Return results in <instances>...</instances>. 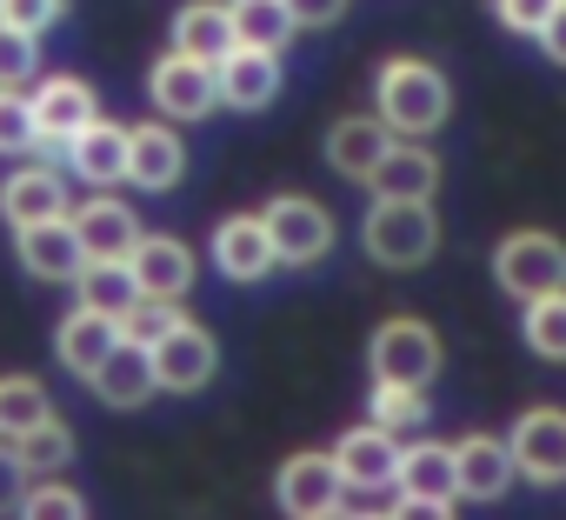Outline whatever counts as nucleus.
I'll return each mask as SVG.
<instances>
[{"label": "nucleus", "instance_id": "1", "mask_svg": "<svg viewBox=\"0 0 566 520\" xmlns=\"http://www.w3.org/2000/svg\"><path fill=\"white\" fill-rule=\"evenodd\" d=\"M374 94H380V121L394 127V134H433L447 114H453V87H447V74L433 67V61H413V54H394L387 67H380V81H374Z\"/></svg>", "mask_w": 566, "mask_h": 520}, {"label": "nucleus", "instance_id": "2", "mask_svg": "<svg viewBox=\"0 0 566 520\" xmlns=\"http://www.w3.org/2000/svg\"><path fill=\"white\" fill-rule=\"evenodd\" d=\"M360 247L374 268H394V274H413L440 253V220L427 200H374L367 220H360Z\"/></svg>", "mask_w": 566, "mask_h": 520}, {"label": "nucleus", "instance_id": "3", "mask_svg": "<svg viewBox=\"0 0 566 520\" xmlns=\"http://www.w3.org/2000/svg\"><path fill=\"white\" fill-rule=\"evenodd\" d=\"M493 281H500L513 301H539V294L566 288V240L546 233V227H513V233L493 247Z\"/></svg>", "mask_w": 566, "mask_h": 520}, {"label": "nucleus", "instance_id": "4", "mask_svg": "<svg viewBox=\"0 0 566 520\" xmlns=\"http://www.w3.org/2000/svg\"><path fill=\"white\" fill-rule=\"evenodd\" d=\"M266 240H273V260L280 268H314L321 253H334V214L307 194H273L266 200Z\"/></svg>", "mask_w": 566, "mask_h": 520}, {"label": "nucleus", "instance_id": "5", "mask_svg": "<svg viewBox=\"0 0 566 520\" xmlns=\"http://www.w3.org/2000/svg\"><path fill=\"white\" fill-rule=\"evenodd\" d=\"M367 361H374V381H400V387H427L440 374V334L413 314H394L374 327L367 341Z\"/></svg>", "mask_w": 566, "mask_h": 520}, {"label": "nucleus", "instance_id": "6", "mask_svg": "<svg viewBox=\"0 0 566 520\" xmlns=\"http://www.w3.org/2000/svg\"><path fill=\"white\" fill-rule=\"evenodd\" d=\"M147 101L160 107V121H207L220 107V87H213V67L207 61H187V54H160L147 67Z\"/></svg>", "mask_w": 566, "mask_h": 520}, {"label": "nucleus", "instance_id": "7", "mask_svg": "<svg viewBox=\"0 0 566 520\" xmlns=\"http://www.w3.org/2000/svg\"><path fill=\"white\" fill-rule=\"evenodd\" d=\"M513 474L533 487H566V407H533L520 414V427L506 434Z\"/></svg>", "mask_w": 566, "mask_h": 520}, {"label": "nucleus", "instance_id": "8", "mask_svg": "<svg viewBox=\"0 0 566 520\" xmlns=\"http://www.w3.org/2000/svg\"><path fill=\"white\" fill-rule=\"evenodd\" d=\"M340 467H334V454H287V467H280V480H273V500L287 507L294 520H327V513H340Z\"/></svg>", "mask_w": 566, "mask_h": 520}, {"label": "nucleus", "instance_id": "9", "mask_svg": "<svg viewBox=\"0 0 566 520\" xmlns=\"http://www.w3.org/2000/svg\"><path fill=\"white\" fill-rule=\"evenodd\" d=\"M213 367H220V347H213V334H207L200 321H187V314L154 341V374H160L167 394H200V387L213 381Z\"/></svg>", "mask_w": 566, "mask_h": 520}, {"label": "nucleus", "instance_id": "10", "mask_svg": "<svg viewBox=\"0 0 566 520\" xmlns=\"http://www.w3.org/2000/svg\"><path fill=\"white\" fill-rule=\"evenodd\" d=\"M280 54L273 48H227L220 61H213V87H220V101L227 107H240V114H260V107H273L280 101Z\"/></svg>", "mask_w": 566, "mask_h": 520}, {"label": "nucleus", "instance_id": "11", "mask_svg": "<svg viewBox=\"0 0 566 520\" xmlns=\"http://www.w3.org/2000/svg\"><path fill=\"white\" fill-rule=\"evenodd\" d=\"M28 107H34V134H41V147H67V141L101 114V101H94V87H87L81 74H48V81H34Z\"/></svg>", "mask_w": 566, "mask_h": 520}, {"label": "nucleus", "instance_id": "12", "mask_svg": "<svg viewBox=\"0 0 566 520\" xmlns=\"http://www.w3.org/2000/svg\"><path fill=\"white\" fill-rule=\"evenodd\" d=\"M394 480H400V493H407L413 513H453V500H460L453 447H440V440H413V447H400Z\"/></svg>", "mask_w": 566, "mask_h": 520}, {"label": "nucleus", "instance_id": "13", "mask_svg": "<svg viewBox=\"0 0 566 520\" xmlns=\"http://www.w3.org/2000/svg\"><path fill=\"white\" fill-rule=\"evenodd\" d=\"M87 387H94L107 407H120V414L147 407V401L160 394V374H154V347H140V341H114V347L101 354V367L87 374Z\"/></svg>", "mask_w": 566, "mask_h": 520}, {"label": "nucleus", "instance_id": "14", "mask_svg": "<svg viewBox=\"0 0 566 520\" xmlns=\"http://www.w3.org/2000/svg\"><path fill=\"white\" fill-rule=\"evenodd\" d=\"M187 174V141L174 134V121H140L127 127V180L147 187V194H167L180 187Z\"/></svg>", "mask_w": 566, "mask_h": 520}, {"label": "nucleus", "instance_id": "15", "mask_svg": "<svg viewBox=\"0 0 566 520\" xmlns=\"http://www.w3.org/2000/svg\"><path fill=\"white\" fill-rule=\"evenodd\" d=\"M367 187H374V200H433L440 160H433V147H420L413 134H394L387 154H380V167L367 174Z\"/></svg>", "mask_w": 566, "mask_h": 520}, {"label": "nucleus", "instance_id": "16", "mask_svg": "<svg viewBox=\"0 0 566 520\" xmlns=\"http://www.w3.org/2000/svg\"><path fill=\"white\" fill-rule=\"evenodd\" d=\"M127 268H134L140 294L187 301V288H193V247H187L180 233H140L134 253H127Z\"/></svg>", "mask_w": 566, "mask_h": 520}, {"label": "nucleus", "instance_id": "17", "mask_svg": "<svg viewBox=\"0 0 566 520\" xmlns=\"http://www.w3.org/2000/svg\"><path fill=\"white\" fill-rule=\"evenodd\" d=\"M67 227H74V240H81L87 260H127L134 240H140V220H134L127 200H81L67 214Z\"/></svg>", "mask_w": 566, "mask_h": 520}, {"label": "nucleus", "instance_id": "18", "mask_svg": "<svg viewBox=\"0 0 566 520\" xmlns=\"http://www.w3.org/2000/svg\"><path fill=\"white\" fill-rule=\"evenodd\" d=\"M453 480H460V500H500L520 474H513V454L500 434H467V440H453Z\"/></svg>", "mask_w": 566, "mask_h": 520}, {"label": "nucleus", "instance_id": "19", "mask_svg": "<svg viewBox=\"0 0 566 520\" xmlns=\"http://www.w3.org/2000/svg\"><path fill=\"white\" fill-rule=\"evenodd\" d=\"M213 268L227 281H260L273 268V240H266V220L260 214H233L213 227Z\"/></svg>", "mask_w": 566, "mask_h": 520}, {"label": "nucleus", "instance_id": "20", "mask_svg": "<svg viewBox=\"0 0 566 520\" xmlns=\"http://www.w3.org/2000/svg\"><path fill=\"white\" fill-rule=\"evenodd\" d=\"M387 141H394V127H387L380 114H347V121H334V134H327V160H334L340 180H367V174L380 167Z\"/></svg>", "mask_w": 566, "mask_h": 520}, {"label": "nucleus", "instance_id": "21", "mask_svg": "<svg viewBox=\"0 0 566 520\" xmlns=\"http://www.w3.org/2000/svg\"><path fill=\"white\" fill-rule=\"evenodd\" d=\"M0 214H8V227H34V220H61L67 214V187L54 167H21L0 180Z\"/></svg>", "mask_w": 566, "mask_h": 520}, {"label": "nucleus", "instance_id": "22", "mask_svg": "<svg viewBox=\"0 0 566 520\" xmlns=\"http://www.w3.org/2000/svg\"><path fill=\"white\" fill-rule=\"evenodd\" d=\"M21 233V268L34 274V281H74V268H81V240H74V227H67V214L61 220H34V227H14Z\"/></svg>", "mask_w": 566, "mask_h": 520}, {"label": "nucleus", "instance_id": "23", "mask_svg": "<svg viewBox=\"0 0 566 520\" xmlns=\"http://www.w3.org/2000/svg\"><path fill=\"white\" fill-rule=\"evenodd\" d=\"M67 160H74V174H81V180H94V187L127 180V127L94 114V121L67 141Z\"/></svg>", "mask_w": 566, "mask_h": 520}, {"label": "nucleus", "instance_id": "24", "mask_svg": "<svg viewBox=\"0 0 566 520\" xmlns=\"http://www.w3.org/2000/svg\"><path fill=\"white\" fill-rule=\"evenodd\" d=\"M120 341V327H114V314H94V308H74L61 327H54V354H61V367L67 374H94L101 367V354Z\"/></svg>", "mask_w": 566, "mask_h": 520}, {"label": "nucleus", "instance_id": "25", "mask_svg": "<svg viewBox=\"0 0 566 520\" xmlns=\"http://www.w3.org/2000/svg\"><path fill=\"white\" fill-rule=\"evenodd\" d=\"M233 48V21H227V8L220 0H187V8L174 14V54H187V61H220Z\"/></svg>", "mask_w": 566, "mask_h": 520}, {"label": "nucleus", "instance_id": "26", "mask_svg": "<svg viewBox=\"0 0 566 520\" xmlns=\"http://www.w3.org/2000/svg\"><path fill=\"white\" fill-rule=\"evenodd\" d=\"M67 288H74V301L94 308V314H120L127 301H140V281H134L127 260H81Z\"/></svg>", "mask_w": 566, "mask_h": 520}, {"label": "nucleus", "instance_id": "27", "mask_svg": "<svg viewBox=\"0 0 566 520\" xmlns=\"http://www.w3.org/2000/svg\"><path fill=\"white\" fill-rule=\"evenodd\" d=\"M394 460H400V440H394V434H380L374 420L334 440V467H340V480H387V474H394Z\"/></svg>", "mask_w": 566, "mask_h": 520}, {"label": "nucleus", "instance_id": "28", "mask_svg": "<svg viewBox=\"0 0 566 520\" xmlns=\"http://www.w3.org/2000/svg\"><path fill=\"white\" fill-rule=\"evenodd\" d=\"M8 454L21 460V474H28V480H41V474H61V467L74 460V434L48 414V420H34V427L8 434Z\"/></svg>", "mask_w": 566, "mask_h": 520}, {"label": "nucleus", "instance_id": "29", "mask_svg": "<svg viewBox=\"0 0 566 520\" xmlns=\"http://www.w3.org/2000/svg\"><path fill=\"white\" fill-rule=\"evenodd\" d=\"M227 21H233V41L240 48H287L294 41V21H287V0H227Z\"/></svg>", "mask_w": 566, "mask_h": 520}, {"label": "nucleus", "instance_id": "30", "mask_svg": "<svg viewBox=\"0 0 566 520\" xmlns=\"http://www.w3.org/2000/svg\"><path fill=\"white\" fill-rule=\"evenodd\" d=\"M367 414H374V427L380 434H420L427 427V387H400V381H374V394H367Z\"/></svg>", "mask_w": 566, "mask_h": 520}, {"label": "nucleus", "instance_id": "31", "mask_svg": "<svg viewBox=\"0 0 566 520\" xmlns=\"http://www.w3.org/2000/svg\"><path fill=\"white\" fill-rule=\"evenodd\" d=\"M520 308H526V321H520L526 347H533L539 361L566 367V288H553V294H539V301H520Z\"/></svg>", "mask_w": 566, "mask_h": 520}, {"label": "nucleus", "instance_id": "32", "mask_svg": "<svg viewBox=\"0 0 566 520\" xmlns=\"http://www.w3.org/2000/svg\"><path fill=\"white\" fill-rule=\"evenodd\" d=\"M48 414H54V401H48V387L34 374H0V434H21V427H34Z\"/></svg>", "mask_w": 566, "mask_h": 520}, {"label": "nucleus", "instance_id": "33", "mask_svg": "<svg viewBox=\"0 0 566 520\" xmlns=\"http://www.w3.org/2000/svg\"><path fill=\"white\" fill-rule=\"evenodd\" d=\"M174 321H180V308H174V301H160V294H140V301H127V308L114 314L120 341H140V347H154Z\"/></svg>", "mask_w": 566, "mask_h": 520}, {"label": "nucleus", "instance_id": "34", "mask_svg": "<svg viewBox=\"0 0 566 520\" xmlns=\"http://www.w3.org/2000/svg\"><path fill=\"white\" fill-rule=\"evenodd\" d=\"M340 513H360V520H387V513H407V493L400 480H347L340 487Z\"/></svg>", "mask_w": 566, "mask_h": 520}, {"label": "nucleus", "instance_id": "35", "mask_svg": "<svg viewBox=\"0 0 566 520\" xmlns=\"http://www.w3.org/2000/svg\"><path fill=\"white\" fill-rule=\"evenodd\" d=\"M41 134H34V107L21 87H0V154H34Z\"/></svg>", "mask_w": 566, "mask_h": 520}, {"label": "nucleus", "instance_id": "36", "mask_svg": "<svg viewBox=\"0 0 566 520\" xmlns=\"http://www.w3.org/2000/svg\"><path fill=\"white\" fill-rule=\"evenodd\" d=\"M41 74V34L0 28V87H28Z\"/></svg>", "mask_w": 566, "mask_h": 520}, {"label": "nucleus", "instance_id": "37", "mask_svg": "<svg viewBox=\"0 0 566 520\" xmlns=\"http://www.w3.org/2000/svg\"><path fill=\"white\" fill-rule=\"evenodd\" d=\"M14 507H21L28 520H81V513H87V500H81L74 487L48 480V474H41V487H28V493H21Z\"/></svg>", "mask_w": 566, "mask_h": 520}, {"label": "nucleus", "instance_id": "38", "mask_svg": "<svg viewBox=\"0 0 566 520\" xmlns=\"http://www.w3.org/2000/svg\"><path fill=\"white\" fill-rule=\"evenodd\" d=\"M67 14V0H0V28H21V34H48Z\"/></svg>", "mask_w": 566, "mask_h": 520}, {"label": "nucleus", "instance_id": "39", "mask_svg": "<svg viewBox=\"0 0 566 520\" xmlns=\"http://www.w3.org/2000/svg\"><path fill=\"white\" fill-rule=\"evenodd\" d=\"M559 8V0H493V14H500V28H513V34H539V21Z\"/></svg>", "mask_w": 566, "mask_h": 520}, {"label": "nucleus", "instance_id": "40", "mask_svg": "<svg viewBox=\"0 0 566 520\" xmlns=\"http://www.w3.org/2000/svg\"><path fill=\"white\" fill-rule=\"evenodd\" d=\"M340 14H347V0H287V21L294 28H327Z\"/></svg>", "mask_w": 566, "mask_h": 520}, {"label": "nucleus", "instance_id": "41", "mask_svg": "<svg viewBox=\"0 0 566 520\" xmlns=\"http://www.w3.org/2000/svg\"><path fill=\"white\" fill-rule=\"evenodd\" d=\"M533 41H539V54H546L553 67H566V0H559V8L539 21V34H533Z\"/></svg>", "mask_w": 566, "mask_h": 520}, {"label": "nucleus", "instance_id": "42", "mask_svg": "<svg viewBox=\"0 0 566 520\" xmlns=\"http://www.w3.org/2000/svg\"><path fill=\"white\" fill-rule=\"evenodd\" d=\"M21 480H28V474H21V460H14L8 447H0V513H8V507L21 500Z\"/></svg>", "mask_w": 566, "mask_h": 520}]
</instances>
